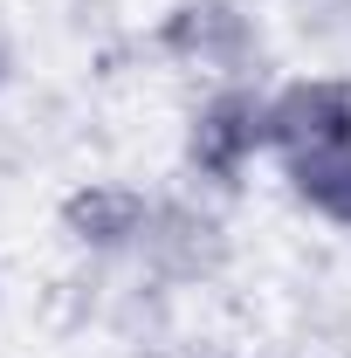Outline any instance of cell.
<instances>
[{
    "label": "cell",
    "instance_id": "obj_1",
    "mask_svg": "<svg viewBox=\"0 0 351 358\" xmlns=\"http://www.w3.org/2000/svg\"><path fill=\"white\" fill-rule=\"evenodd\" d=\"M262 159H275L268 145V90L255 83H214L193 110H186V138H179V166L214 186V193H241V179Z\"/></svg>",
    "mask_w": 351,
    "mask_h": 358
},
{
    "label": "cell",
    "instance_id": "obj_2",
    "mask_svg": "<svg viewBox=\"0 0 351 358\" xmlns=\"http://www.w3.org/2000/svg\"><path fill=\"white\" fill-rule=\"evenodd\" d=\"M152 48L207 83H255L262 62V21L241 0H173L152 21Z\"/></svg>",
    "mask_w": 351,
    "mask_h": 358
},
{
    "label": "cell",
    "instance_id": "obj_3",
    "mask_svg": "<svg viewBox=\"0 0 351 358\" xmlns=\"http://www.w3.org/2000/svg\"><path fill=\"white\" fill-rule=\"evenodd\" d=\"M268 145L282 166L351 152V76H289L268 90Z\"/></svg>",
    "mask_w": 351,
    "mask_h": 358
},
{
    "label": "cell",
    "instance_id": "obj_4",
    "mask_svg": "<svg viewBox=\"0 0 351 358\" xmlns=\"http://www.w3.org/2000/svg\"><path fill=\"white\" fill-rule=\"evenodd\" d=\"M152 214H159V193H145L131 179H83V186H69L62 207H55L69 248L103 255V262H110V255H138L145 234H152Z\"/></svg>",
    "mask_w": 351,
    "mask_h": 358
},
{
    "label": "cell",
    "instance_id": "obj_5",
    "mask_svg": "<svg viewBox=\"0 0 351 358\" xmlns=\"http://www.w3.org/2000/svg\"><path fill=\"white\" fill-rule=\"evenodd\" d=\"M138 255L159 268L166 282H200V275H214L227 262V227L207 207H193V200H159L152 234H145Z\"/></svg>",
    "mask_w": 351,
    "mask_h": 358
},
{
    "label": "cell",
    "instance_id": "obj_6",
    "mask_svg": "<svg viewBox=\"0 0 351 358\" xmlns=\"http://www.w3.org/2000/svg\"><path fill=\"white\" fill-rule=\"evenodd\" d=\"M282 179H289V200H296V207H310L317 221H331L338 234H351V152L282 166Z\"/></svg>",
    "mask_w": 351,
    "mask_h": 358
},
{
    "label": "cell",
    "instance_id": "obj_7",
    "mask_svg": "<svg viewBox=\"0 0 351 358\" xmlns=\"http://www.w3.org/2000/svg\"><path fill=\"white\" fill-rule=\"evenodd\" d=\"M7 69H14V62H7V42H0V90H7Z\"/></svg>",
    "mask_w": 351,
    "mask_h": 358
},
{
    "label": "cell",
    "instance_id": "obj_8",
    "mask_svg": "<svg viewBox=\"0 0 351 358\" xmlns=\"http://www.w3.org/2000/svg\"><path fill=\"white\" fill-rule=\"evenodd\" d=\"M207 358H255V352H207Z\"/></svg>",
    "mask_w": 351,
    "mask_h": 358
}]
</instances>
